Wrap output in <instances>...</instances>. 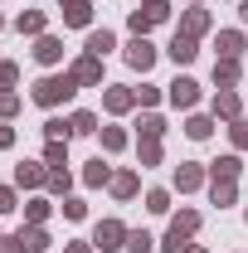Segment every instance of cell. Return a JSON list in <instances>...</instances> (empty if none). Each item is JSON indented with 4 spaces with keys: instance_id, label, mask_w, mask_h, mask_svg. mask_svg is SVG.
Segmentation results:
<instances>
[{
    "instance_id": "e0dca14e",
    "label": "cell",
    "mask_w": 248,
    "mask_h": 253,
    "mask_svg": "<svg viewBox=\"0 0 248 253\" xmlns=\"http://www.w3.org/2000/svg\"><path fill=\"white\" fill-rule=\"evenodd\" d=\"M214 180H239V156L214 161Z\"/></svg>"
},
{
    "instance_id": "f546056e",
    "label": "cell",
    "mask_w": 248,
    "mask_h": 253,
    "mask_svg": "<svg viewBox=\"0 0 248 253\" xmlns=\"http://www.w3.org/2000/svg\"><path fill=\"white\" fill-rule=\"evenodd\" d=\"M234 200V180H214V205H229Z\"/></svg>"
},
{
    "instance_id": "ac0fdd59",
    "label": "cell",
    "mask_w": 248,
    "mask_h": 253,
    "mask_svg": "<svg viewBox=\"0 0 248 253\" xmlns=\"http://www.w3.org/2000/svg\"><path fill=\"white\" fill-rule=\"evenodd\" d=\"M200 180H205V175H200V166H180V170H175V185H180V190H195Z\"/></svg>"
},
{
    "instance_id": "f35d334b",
    "label": "cell",
    "mask_w": 248,
    "mask_h": 253,
    "mask_svg": "<svg viewBox=\"0 0 248 253\" xmlns=\"http://www.w3.org/2000/svg\"><path fill=\"white\" fill-rule=\"evenodd\" d=\"M15 83V63H0V88H10Z\"/></svg>"
},
{
    "instance_id": "ab89813d",
    "label": "cell",
    "mask_w": 248,
    "mask_h": 253,
    "mask_svg": "<svg viewBox=\"0 0 248 253\" xmlns=\"http://www.w3.org/2000/svg\"><path fill=\"white\" fill-rule=\"evenodd\" d=\"M10 210H15V195H10V190L0 185V214H10Z\"/></svg>"
},
{
    "instance_id": "7a4b0ae2",
    "label": "cell",
    "mask_w": 248,
    "mask_h": 253,
    "mask_svg": "<svg viewBox=\"0 0 248 253\" xmlns=\"http://www.w3.org/2000/svg\"><path fill=\"white\" fill-rule=\"evenodd\" d=\"M195 229H200V214H195V210H185V214H180V219L170 224V239H165V253H190V234H195Z\"/></svg>"
},
{
    "instance_id": "cb8c5ba5",
    "label": "cell",
    "mask_w": 248,
    "mask_h": 253,
    "mask_svg": "<svg viewBox=\"0 0 248 253\" xmlns=\"http://www.w3.org/2000/svg\"><path fill=\"white\" fill-rule=\"evenodd\" d=\"M20 30H25V34H39V30H44V15H39V10L20 15Z\"/></svg>"
},
{
    "instance_id": "277c9868",
    "label": "cell",
    "mask_w": 248,
    "mask_h": 253,
    "mask_svg": "<svg viewBox=\"0 0 248 253\" xmlns=\"http://www.w3.org/2000/svg\"><path fill=\"white\" fill-rule=\"evenodd\" d=\"M161 20H165V0H151L146 10H131V30L136 34H146L151 25H161Z\"/></svg>"
},
{
    "instance_id": "4316f807",
    "label": "cell",
    "mask_w": 248,
    "mask_h": 253,
    "mask_svg": "<svg viewBox=\"0 0 248 253\" xmlns=\"http://www.w3.org/2000/svg\"><path fill=\"white\" fill-rule=\"evenodd\" d=\"M126 253H151V234H131L126 239Z\"/></svg>"
},
{
    "instance_id": "1f68e13d",
    "label": "cell",
    "mask_w": 248,
    "mask_h": 253,
    "mask_svg": "<svg viewBox=\"0 0 248 253\" xmlns=\"http://www.w3.org/2000/svg\"><path fill=\"white\" fill-rule=\"evenodd\" d=\"M44 131H49V141H68V131H73V126H63L59 117H54V122L44 126Z\"/></svg>"
},
{
    "instance_id": "4dcf8cb0",
    "label": "cell",
    "mask_w": 248,
    "mask_h": 253,
    "mask_svg": "<svg viewBox=\"0 0 248 253\" xmlns=\"http://www.w3.org/2000/svg\"><path fill=\"white\" fill-rule=\"evenodd\" d=\"M107 180V166L102 161H88V185H102Z\"/></svg>"
},
{
    "instance_id": "3957f363",
    "label": "cell",
    "mask_w": 248,
    "mask_h": 253,
    "mask_svg": "<svg viewBox=\"0 0 248 253\" xmlns=\"http://www.w3.org/2000/svg\"><path fill=\"white\" fill-rule=\"evenodd\" d=\"M126 239H131V234H126L117 219H102V224H97V234H93V244L102 253H107V249H126Z\"/></svg>"
},
{
    "instance_id": "d590c367",
    "label": "cell",
    "mask_w": 248,
    "mask_h": 253,
    "mask_svg": "<svg viewBox=\"0 0 248 253\" xmlns=\"http://www.w3.org/2000/svg\"><path fill=\"white\" fill-rule=\"evenodd\" d=\"M63 214L68 219H83V200H63Z\"/></svg>"
},
{
    "instance_id": "7bdbcfd3",
    "label": "cell",
    "mask_w": 248,
    "mask_h": 253,
    "mask_svg": "<svg viewBox=\"0 0 248 253\" xmlns=\"http://www.w3.org/2000/svg\"><path fill=\"white\" fill-rule=\"evenodd\" d=\"M239 15H244V25H248V0H244V10H239Z\"/></svg>"
},
{
    "instance_id": "d6a6232c",
    "label": "cell",
    "mask_w": 248,
    "mask_h": 253,
    "mask_svg": "<svg viewBox=\"0 0 248 253\" xmlns=\"http://www.w3.org/2000/svg\"><path fill=\"white\" fill-rule=\"evenodd\" d=\"M0 253H30V249H25V239L15 234V239H0Z\"/></svg>"
},
{
    "instance_id": "2e32d148",
    "label": "cell",
    "mask_w": 248,
    "mask_h": 253,
    "mask_svg": "<svg viewBox=\"0 0 248 253\" xmlns=\"http://www.w3.org/2000/svg\"><path fill=\"white\" fill-rule=\"evenodd\" d=\"M20 239H25V249H30V253H44V249H49V234H44V229H20Z\"/></svg>"
},
{
    "instance_id": "4fadbf2b",
    "label": "cell",
    "mask_w": 248,
    "mask_h": 253,
    "mask_svg": "<svg viewBox=\"0 0 248 253\" xmlns=\"http://www.w3.org/2000/svg\"><path fill=\"white\" fill-rule=\"evenodd\" d=\"M131 97H136V93H126V88H107L102 102H107V112H126V107H131Z\"/></svg>"
},
{
    "instance_id": "8992f818",
    "label": "cell",
    "mask_w": 248,
    "mask_h": 253,
    "mask_svg": "<svg viewBox=\"0 0 248 253\" xmlns=\"http://www.w3.org/2000/svg\"><path fill=\"white\" fill-rule=\"evenodd\" d=\"M170 102H175V107H195V102H200V83L175 78V83H170Z\"/></svg>"
},
{
    "instance_id": "ffe728a7",
    "label": "cell",
    "mask_w": 248,
    "mask_h": 253,
    "mask_svg": "<svg viewBox=\"0 0 248 253\" xmlns=\"http://www.w3.org/2000/svg\"><path fill=\"white\" fill-rule=\"evenodd\" d=\"M214 112H219V117H239V97H234V93H219L214 97Z\"/></svg>"
},
{
    "instance_id": "8fae6325",
    "label": "cell",
    "mask_w": 248,
    "mask_h": 253,
    "mask_svg": "<svg viewBox=\"0 0 248 253\" xmlns=\"http://www.w3.org/2000/svg\"><path fill=\"white\" fill-rule=\"evenodd\" d=\"M195 54H200V49H195V39H190V34H175V44H170V59H175V63H190Z\"/></svg>"
},
{
    "instance_id": "e575fe53",
    "label": "cell",
    "mask_w": 248,
    "mask_h": 253,
    "mask_svg": "<svg viewBox=\"0 0 248 253\" xmlns=\"http://www.w3.org/2000/svg\"><path fill=\"white\" fill-rule=\"evenodd\" d=\"M49 166H63V141H49V151H44Z\"/></svg>"
},
{
    "instance_id": "52a82bcc",
    "label": "cell",
    "mask_w": 248,
    "mask_h": 253,
    "mask_svg": "<svg viewBox=\"0 0 248 253\" xmlns=\"http://www.w3.org/2000/svg\"><path fill=\"white\" fill-rule=\"evenodd\" d=\"M73 83H102V63L88 54V59H78L73 63Z\"/></svg>"
},
{
    "instance_id": "ee69618b",
    "label": "cell",
    "mask_w": 248,
    "mask_h": 253,
    "mask_svg": "<svg viewBox=\"0 0 248 253\" xmlns=\"http://www.w3.org/2000/svg\"><path fill=\"white\" fill-rule=\"evenodd\" d=\"M195 253H200V249H195Z\"/></svg>"
},
{
    "instance_id": "74e56055",
    "label": "cell",
    "mask_w": 248,
    "mask_h": 253,
    "mask_svg": "<svg viewBox=\"0 0 248 253\" xmlns=\"http://www.w3.org/2000/svg\"><path fill=\"white\" fill-rule=\"evenodd\" d=\"M234 146H248V122H234Z\"/></svg>"
},
{
    "instance_id": "83f0119b",
    "label": "cell",
    "mask_w": 248,
    "mask_h": 253,
    "mask_svg": "<svg viewBox=\"0 0 248 253\" xmlns=\"http://www.w3.org/2000/svg\"><path fill=\"white\" fill-rule=\"evenodd\" d=\"M73 131H97V122H93V112H73Z\"/></svg>"
},
{
    "instance_id": "6da1fadb",
    "label": "cell",
    "mask_w": 248,
    "mask_h": 253,
    "mask_svg": "<svg viewBox=\"0 0 248 253\" xmlns=\"http://www.w3.org/2000/svg\"><path fill=\"white\" fill-rule=\"evenodd\" d=\"M63 97H73V73L68 78H39L34 83V102H44V107H59Z\"/></svg>"
},
{
    "instance_id": "f1b7e54d",
    "label": "cell",
    "mask_w": 248,
    "mask_h": 253,
    "mask_svg": "<svg viewBox=\"0 0 248 253\" xmlns=\"http://www.w3.org/2000/svg\"><path fill=\"white\" fill-rule=\"evenodd\" d=\"M49 190H54V195H63V190H68V170H59V166H54V170H49Z\"/></svg>"
},
{
    "instance_id": "60d3db41",
    "label": "cell",
    "mask_w": 248,
    "mask_h": 253,
    "mask_svg": "<svg viewBox=\"0 0 248 253\" xmlns=\"http://www.w3.org/2000/svg\"><path fill=\"white\" fill-rule=\"evenodd\" d=\"M10 141H15V131H10V126H0V146H10Z\"/></svg>"
},
{
    "instance_id": "8d00e7d4",
    "label": "cell",
    "mask_w": 248,
    "mask_h": 253,
    "mask_svg": "<svg viewBox=\"0 0 248 253\" xmlns=\"http://www.w3.org/2000/svg\"><path fill=\"white\" fill-rule=\"evenodd\" d=\"M15 107H20V102H15V93H0V117H10Z\"/></svg>"
},
{
    "instance_id": "b9f144b4",
    "label": "cell",
    "mask_w": 248,
    "mask_h": 253,
    "mask_svg": "<svg viewBox=\"0 0 248 253\" xmlns=\"http://www.w3.org/2000/svg\"><path fill=\"white\" fill-rule=\"evenodd\" d=\"M68 253H88V244H73V249H68Z\"/></svg>"
},
{
    "instance_id": "9c48e42d",
    "label": "cell",
    "mask_w": 248,
    "mask_h": 253,
    "mask_svg": "<svg viewBox=\"0 0 248 253\" xmlns=\"http://www.w3.org/2000/svg\"><path fill=\"white\" fill-rule=\"evenodd\" d=\"M34 59H39V63H59V59H63V44L44 34V39H39V49H34Z\"/></svg>"
},
{
    "instance_id": "ba28073f",
    "label": "cell",
    "mask_w": 248,
    "mask_h": 253,
    "mask_svg": "<svg viewBox=\"0 0 248 253\" xmlns=\"http://www.w3.org/2000/svg\"><path fill=\"white\" fill-rule=\"evenodd\" d=\"M59 5H63V20H68V25H88V15H93L88 0H59Z\"/></svg>"
},
{
    "instance_id": "30bf717a",
    "label": "cell",
    "mask_w": 248,
    "mask_h": 253,
    "mask_svg": "<svg viewBox=\"0 0 248 253\" xmlns=\"http://www.w3.org/2000/svg\"><path fill=\"white\" fill-rule=\"evenodd\" d=\"M107 49H117V39H112L107 30H93V34H88V54H93V59H102Z\"/></svg>"
},
{
    "instance_id": "d6986e66",
    "label": "cell",
    "mask_w": 248,
    "mask_h": 253,
    "mask_svg": "<svg viewBox=\"0 0 248 253\" xmlns=\"http://www.w3.org/2000/svg\"><path fill=\"white\" fill-rule=\"evenodd\" d=\"M39 180H49L39 166H20V170H15V185H39Z\"/></svg>"
},
{
    "instance_id": "7c38bea8",
    "label": "cell",
    "mask_w": 248,
    "mask_h": 253,
    "mask_svg": "<svg viewBox=\"0 0 248 253\" xmlns=\"http://www.w3.org/2000/svg\"><path fill=\"white\" fill-rule=\"evenodd\" d=\"M205 30H209V15H205V10H190L185 25H180V34H190V39H195V34H205Z\"/></svg>"
},
{
    "instance_id": "484cf974",
    "label": "cell",
    "mask_w": 248,
    "mask_h": 253,
    "mask_svg": "<svg viewBox=\"0 0 248 253\" xmlns=\"http://www.w3.org/2000/svg\"><path fill=\"white\" fill-rule=\"evenodd\" d=\"M141 161H146V166H156V161H161V141H156V136H146V141H141Z\"/></svg>"
},
{
    "instance_id": "44dd1931",
    "label": "cell",
    "mask_w": 248,
    "mask_h": 253,
    "mask_svg": "<svg viewBox=\"0 0 248 253\" xmlns=\"http://www.w3.org/2000/svg\"><path fill=\"white\" fill-rule=\"evenodd\" d=\"M214 78H219V83H234V78H239V59H224V63H214Z\"/></svg>"
},
{
    "instance_id": "603a6c76",
    "label": "cell",
    "mask_w": 248,
    "mask_h": 253,
    "mask_svg": "<svg viewBox=\"0 0 248 253\" xmlns=\"http://www.w3.org/2000/svg\"><path fill=\"white\" fill-rule=\"evenodd\" d=\"M146 210L165 214V210H170V195H165V190H151V195H146Z\"/></svg>"
},
{
    "instance_id": "9a60e30c",
    "label": "cell",
    "mask_w": 248,
    "mask_h": 253,
    "mask_svg": "<svg viewBox=\"0 0 248 253\" xmlns=\"http://www.w3.org/2000/svg\"><path fill=\"white\" fill-rule=\"evenodd\" d=\"M219 54H224V59H239V54H244V39H239L234 30H224L219 34Z\"/></svg>"
},
{
    "instance_id": "5b68a950",
    "label": "cell",
    "mask_w": 248,
    "mask_h": 253,
    "mask_svg": "<svg viewBox=\"0 0 248 253\" xmlns=\"http://www.w3.org/2000/svg\"><path fill=\"white\" fill-rule=\"evenodd\" d=\"M126 63H131V68H141V73H146V68L156 63V49L146 44V34H136V39L126 44Z\"/></svg>"
},
{
    "instance_id": "d4e9b609",
    "label": "cell",
    "mask_w": 248,
    "mask_h": 253,
    "mask_svg": "<svg viewBox=\"0 0 248 253\" xmlns=\"http://www.w3.org/2000/svg\"><path fill=\"white\" fill-rule=\"evenodd\" d=\"M209 126H214L209 117H190V122H185V131L195 136V141H200V136H209Z\"/></svg>"
},
{
    "instance_id": "5bb4252c",
    "label": "cell",
    "mask_w": 248,
    "mask_h": 253,
    "mask_svg": "<svg viewBox=\"0 0 248 253\" xmlns=\"http://www.w3.org/2000/svg\"><path fill=\"white\" fill-rule=\"evenodd\" d=\"M112 195H117V200H131V195H136V175H131V170L112 175Z\"/></svg>"
},
{
    "instance_id": "7402d4cb",
    "label": "cell",
    "mask_w": 248,
    "mask_h": 253,
    "mask_svg": "<svg viewBox=\"0 0 248 253\" xmlns=\"http://www.w3.org/2000/svg\"><path fill=\"white\" fill-rule=\"evenodd\" d=\"M102 146H107V151H122V146H126V131L107 126V131H102Z\"/></svg>"
},
{
    "instance_id": "836d02e7",
    "label": "cell",
    "mask_w": 248,
    "mask_h": 253,
    "mask_svg": "<svg viewBox=\"0 0 248 253\" xmlns=\"http://www.w3.org/2000/svg\"><path fill=\"white\" fill-rule=\"evenodd\" d=\"M141 131H146V136H161L165 122H161V117H141Z\"/></svg>"
}]
</instances>
